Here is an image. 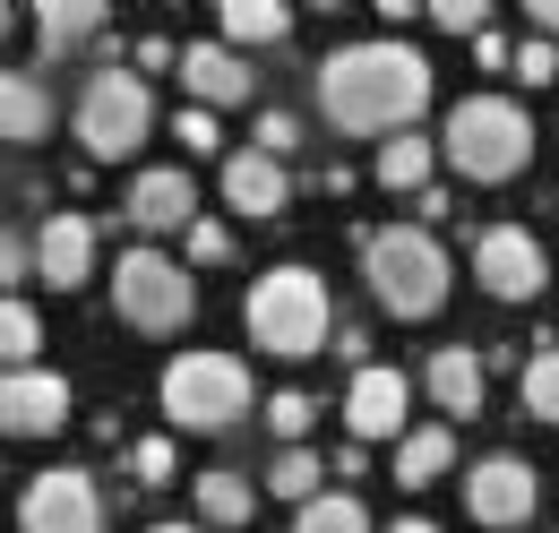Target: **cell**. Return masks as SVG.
Masks as SVG:
<instances>
[{
    "mask_svg": "<svg viewBox=\"0 0 559 533\" xmlns=\"http://www.w3.org/2000/svg\"><path fill=\"white\" fill-rule=\"evenodd\" d=\"M430 104V61L396 35H370V44H336L319 61V112L353 138H396Z\"/></svg>",
    "mask_w": 559,
    "mask_h": 533,
    "instance_id": "1",
    "label": "cell"
},
{
    "mask_svg": "<svg viewBox=\"0 0 559 533\" xmlns=\"http://www.w3.org/2000/svg\"><path fill=\"white\" fill-rule=\"evenodd\" d=\"M430 146H439L465 181H516V173L534 164V121H525V104H508V95H465Z\"/></svg>",
    "mask_w": 559,
    "mask_h": 533,
    "instance_id": "2",
    "label": "cell"
},
{
    "mask_svg": "<svg viewBox=\"0 0 559 533\" xmlns=\"http://www.w3.org/2000/svg\"><path fill=\"white\" fill-rule=\"evenodd\" d=\"M361 275H370V301L388 319H430L448 301V250L421 233V224H388L361 241Z\"/></svg>",
    "mask_w": 559,
    "mask_h": 533,
    "instance_id": "3",
    "label": "cell"
},
{
    "mask_svg": "<svg viewBox=\"0 0 559 533\" xmlns=\"http://www.w3.org/2000/svg\"><path fill=\"white\" fill-rule=\"evenodd\" d=\"M241 319H250V335L267 344V353H319L328 344V328H336V301H328V284H319V266L284 259L267 266L259 284H250V301H241Z\"/></svg>",
    "mask_w": 559,
    "mask_h": 533,
    "instance_id": "4",
    "label": "cell"
},
{
    "mask_svg": "<svg viewBox=\"0 0 559 533\" xmlns=\"http://www.w3.org/2000/svg\"><path fill=\"white\" fill-rule=\"evenodd\" d=\"M146 130H155V95H146L139 69H95L86 78V95H78V146L95 155V164H121V155H139Z\"/></svg>",
    "mask_w": 559,
    "mask_h": 533,
    "instance_id": "5",
    "label": "cell"
},
{
    "mask_svg": "<svg viewBox=\"0 0 559 533\" xmlns=\"http://www.w3.org/2000/svg\"><path fill=\"white\" fill-rule=\"evenodd\" d=\"M112 310L139 335H181L199 319V284H190V266L164 259V250H130L112 266Z\"/></svg>",
    "mask_w": 559,
    "mask_h": 533,
    "instance_id": "6",
    "label": "cell"
},
{
    "mask_svg": "<svg viewBox=\"0 0 559 533\" xmlns=\"http://www.w3.org/2000/svg\"><path fill=\"white\" fill-rule=\"evenodd\" d=\"M164 413H173L181 430H233V422L250 413V370H241L233 353H181V362L164 370Z\"/></svg>",
    "mask_w": 559,
    "mask_h": 533,
    "instance_id": "7",
    "label": "cell"
},
{
    "mask_svg": "<svg viewBox=\"0 0 559 533\" xmlns=\"http://www.w3.org/2000/svg\"><path fill=\"white\" fill-rule=\"evenodd\" d=\"M17 533H104V490H95V473H78V465L35 473L26 499H17Z\"/></svg>",
    "mask_w": 559,
    "mask_h": 533,
    "instance_id": "8",
    "label": "cell"
},
{
    "mask_svg": "<svg viewBox=\"0 0 559 533\" xmlns=\"http://www.w3.org/2000/svg\"><path fill=\"white\" fill-rule=\"evenodd\" d=\"M70 422V379L26 362V370H0V430L9 439H52Z\"/></svg>",
    "mask_w": 559,
    "mask_h": 533,
    "instance_id": "9",
    "label": "cell"
},
{
    "mask_svg": "<svg viewBox=\"0 0 559 533\" xmlns=\"http://www.w3.org/2000/svg\"><path fill=\"white\" fill-rule=\"evenodd\" d=\"M474 275H483L490 301H534L543 293V241L525 224H490L474 241Z\"/></svg>",
    "mask_w": 559,
    "mask_h": 533,
    "instance_id": "10",
    "label": "cell"
},
{
    "mask_svg": "<svg viewBox=\"0 0 559 533\" xmlns=\"http://www.w3.org/2000/svg\"><path fill=\"white\" fill-rule=\"evenodd\" d=\"M465 508H474L490 533L499 525H534V508H543L534 465H525V457H483V465L465 473Z\"/></svg>",
    "mask_w": 559,
    "mask_h": 533,
    "instance_id": "11",
    "label": "cell"
},
{
    "mask_svg": "<svg viewBox=\"0 0 559 533\" xmlns=\"http://www.w3.org/2000/svg\"><path fill=\"white\" fill-rule=\"evenodd\" d=\"M405 404H414L405 370H388V362H361V370H353V388H345L353 448H361V439H405Z\"/></svg>",
    "mask_w": 559,
    "mask_h": 533,
    "instance_id": "12",
    "label": "cell"
},
{
    "mask_svg": "<svg viewBox=\"0 0 559 533\" xmlns=\"http://www.w3.org/2000/svg\"><path fill=\"white\" fill-rule=\"evenodd\" d=\"M26 275H44L52 293H78L95 275V224L86 215H44V233L26 241Z\"/></svg>",
    "mask_w": 559,
    "mask_h": 533,
    "instance_id": "13",
    "label": "cell"
},
{
    "mask_svg": "<svg viewBox=\"0 0 559 533\" xmlns=\"http://www.w3.org/2000/svg\"><path fill=\"white\" fill-rule=\"evenodd\" d=\"M190 215H199V190H190L181 164H146L130 181V224L139 233H190Z\"/></svg>",
    "mask_w": 559,
    "mask_h": 533,
    "instance_id": "14",
    "label": "cell"
},
{
    "mask_svg": "<svg viewBox=\"0 0 559 533\" xmlns=\"http://www.w3.org/2000/svg\"><path fill=\"white\" fill-rule=\"evenodd\" d=\"M421 388H430V404H439V413L474 422V413H483V388H490V362L474 353V344H439V353L421 362Z\"/></svg>",
    "mask_w": 559,
    "mask_h": 533,
    "instance_id": "15",
    "label": "cell"
},
{
    "mask_svg": "<svg viewBox=\"0 0 559 533\" xmlns=\"http://www.w3.org/2000/svg\"><path fill=\"white\" fill-rule=\"evenodd\" d=\"M173 69H181V86L199 95V112H215V104H250V61L224 52V44H181Z\"/></svg>",
    "mask_w": 559,
    "mask_h": 533,
    "instance_id": "16",
    "label": "cell"
},
{
    "mask_svg": "<svg viewBox=\"0 0 559 533\" xmlns=\"http://www.w3.org/2000/svg\"><path fill=\"white\" fill-rule=\"evenodd\" d=\"M284 199H293V181H284V164H267L259 146H241V155H224V206H233V215H250V224H267V215H284Z\"/></svg>",
    "mask_w": 559,
    "mask_h": 533,
    "instance_id": "17",
    "label": "cell"
},
{
    "mask_svg": "<svg viewBox=\"0 0 559 533\" xmlns=\"http://www.w3.org/2000/svg\"><path fill=\"white\" fill-rule=\"evenodd\" d=\"M52 130V86L26 78V69H0V138L9 146H44Z\"/></svg>",
    "mask_w": 559,
    "mask_h": 533,
    "instance_id": "18",
    "label": "cell"
},
{
    "mask_svg": "<svg viewBox=\"0 0 559 533\" xmlns=\"http://www.w3.org/2000/svg\"><path fill=\"white\" fill-rule=\"evenodd\" d=\"M284 35H293V9H284V0H224V35H215L224 52L250 61L259 44H284Z\"/></svg>",
    "mask_w": 559,
    "mask_h": 533,
    "instance_id": "19",
    "label": "cell"
},
{
    "mask_svg": "<svg viewBox=\"0 0 559 533\" xmlns=\"http://www.w3.org/2000/svg\"><path fill=\"white\" fill-rule=\"evenodd\" d=\"M448 465H456V430H448V422H421V430H405V439H396V482H405V490L439 482Z\"/></svg>",
    "mask_w": 559,
    "mask_h": 533,
    "instance_id": "20",
    "label": "cell"
},
{
    "mask_svg": "<svg viewBox=\"0 0 559 533\" xmlns=\"http://www.w3.org/2000/svg\"><path fill=\"white\" fill-rule=\"evenodd\" d=\"M35 35H44V52H70L86 35H104V0H44L35 9Z\"/></svg>",
    "mask_w": 559,
    "mask_h": 533,
    "instance_id": "21",
    "label": "cell"
},
{
    "mask_svg": "<svg viewBox=\"0 0 559 533\" xmlns=\"http://www.w3.org/2000/svg\"><path fill=\"white\" fill-rule=\"evenodd\" d=\"M430 173H439V146H430V138H388V146H379V181H388V190H430Z\"/></svg>",
    "mask_w": 559,
    "mask_h": 533,
    "instance_id": "22",
    "label": "cell"
},
{
    "mask_svg": "<svg viewBox=\"0 0 559 533\" xmlns=\"http://www.w3.org/2000/svg\"><path fill=\"white\" fill-rule=\"evenodd\" d=\"M250 508H259L250 473H199V517L207 525H250Z\"/></svg>",
    "mask_w": 559,
    "mask_h": 533,
    "instance_id": "23",
    "label": "cell"
},
{
    "mask_svg": "<svg viewBox=\"0 0 559 533\" xmlns=\"http://www.w3.org/2000/svg\"><path fill=\"white\" fill-rule=\"evenodd\" d=\"M293 533H370V508H361L353 490H328V499H301Z\"/></svg>",
    "mask_w": 559,
    "mask_h": 533,
    "instance_id": "24",
    "label": "cell"
},
{
    "mask_svg": "<svg viewBox=\"0 0 559 533\" xmlns=\"http://www.w3.org/2000/svg\"><path fill=\"white\" fill-rule=\"evenodd\" d=\"M267 490L293 499V508H301V499H319V448H284L276 465H267Z\"/></svg>",
    "mask_w": 559,
    "mask_h": 533,
    "instance_id": "25",
    "label": "cell"
},
{
    "mask_svg": "<svg viewBox=\"0 0 559 533\" xmlns=\"http://www.w3.org/2000/svg\"><path fill=\"white\" fill-rule=\"evenodd\" d=\"M35 344H44L35 310H26V301H0V370H26V362H35Z\"/></svg>",
    "mask_w": 559,
    "mask_h": 533,
    "instance_id": "26",
    "label": "cell"
},
{
    "mask_svg": "<svg viewBox=\"0 0 559 533\" xmlns=\"http://www.w3.org/2000/svg\"><path fill=\"white\" fill-rule=\"evenodd\" d=\"M267 422H276L284 448H301V439H310V422H319V404L301 396V388H276V396H267Z\"/></svg>",
    "mask_w": 559,
    "mask_h": 533,
    "instance_id": "27",
    "label": "cell"
},
{
    "mask_svg": "<svg viewBox=\"0 0 559 533\" xmlns=\"http://www.w3.org/2000/svg\"><path fill=\"white\" fill-rule=\"evenodd\" d=\"M525 413H543V422H559V344H551V353H534V362H525Z\"/></svg>",
    "mask_w": 559,
    "mask_h": 533,
    "instance_id": "28",
    "label": "cell"
},
{
    "mask_svg": "<svg viewBox=\"0 0 559 533\" xmlns=\"http://www.w3.org/2000/svg\"><path fill=\"white\" fill-rule=\"evenodd\" d=\"M181 241H190V266H224L233 259V224H215V215H190Z\"/></svg>",
    "mask_w": 559,
    "mask_h": 533,
    "instance_id": "29",
    "label": "cell"
},
{
    "mask_svg": "<svg viewBox=\"0 0 559 533\" xmlns=\"http://www.w3.org/2000/svg\"><path fill=\"white\" fill-rule=\"evenodd\" d=\"M130 473H139L146 490H164V482L181 473V448H173V439H139V448H130Z\"/></svg>",
    "mask_w": 559,
    "mask_h": 533,
    "instance_id": "30",
    "label": "cell"
},
{
    "mask_svg": "<svg viewBox=\"0 0 559 533\" xmlns=\"http://www.w3.org/2000/svg\"><path fill=\"white\" fill-rule=\"evenodd\" d=\"M421 17H430L439 35H483V26H490V9H483V0H430Z\"/></svg>",
    "mask_w": 559,
    "mask_h": 533,
    "instance_id": "31",
    "label": "cell"
},
{
    "mask_svg": "<svg viewBox=\"0 0 559 533\" xmlns=\"http://www.w3.org/2000/svg\"><path fill=\"white\" fill-rule=\"evenodd\" d=\"M508 78H525V86H551V78H559V52H551V44H534V35H525V44L508 52Z\"/></svg>",
    "mask_w": 559,
    "mask_h": 533,
    "instance_id": "32",
    "label": "cell"
},
{
    "mask_svg": "<svg viewBox=\"0 0 559 533\" xmlns=\"http://www.w3.org/2000/svg\"><path fill=\"white\" fill-rule=\"evenodd\" d=\"M293 146H301V121H293V112H267V121H259V155H267V164H284Z\"/></svg>",
    "mask_w": 559,
    "mask_h": 533,
    "instance_id": "33",
    "label": "cell"
},
{
    "mask_svg": "<svg viewBox=\"0 0 559 533\" xmlns=\"http://www.w3.org/2000/svg\"><path fill=\"white\" fill-rule=\"evenodd\" d=\"M17 284H26V241L0 233V301H17Z\"/></svg>",
    "mask_w": 559,
    "mask_h": 533,
    "instance_id": "34",
    "label": "cell"
},
{
    "mask_svg": "<svg viewBox=\"0 0 559 533\" xmlns=\"http://www.w3.org/2000/svg\"><path fill=\"white\" fill-rule=\"evenodd\" d=\"M181 146H190V155H215V146H224V138H215V112L190 104V112H181Z\"/></svg>",
    "mask_w": 559,
    "mask_h": 533,
    "instance_id": "35",
    "label": "cell"
},
{
    "mask_svg": "<svg viewBox=\"0 0 559 533\" xmlns=\"http://www.w3.org/2000/svg\"><path fill=\"white\" fill-rule=\"evenodd\" d=\"M525 26H534V44H559V0H525Z\"/></svg>",
    "mask_w": 559,
    "mask_h": 533,
    "instance_id": "36",
    "label": "cell"
},
{
    "mask_svg": "<svg viewBox=\"0 0 559 533\" xmlns=\"http://www.w3.org/2000/svg\"><path fill=\"white\" fill-rule=\"evenodd\" d=\"M508 52H516L508 35H490V26H483V35H474V61H483V69H508Z\"/></svg>",
    "mask_w": 559,
    "mask_h": 533,
    "instance_id": "37",
    "label": "cell"
},
{
    "mask_svg": "<svg viewBox=\"0 0 559 533\" xmlns=\"http://www.w3.org/2000/svg\"><path fill=\"white\" fill-rule=\"evenodd\" d=\"M388 533H439V525H430V517H405V525H388Z\"/></svg>",
    "mask_w": 559,
    "mask_h": 533,
    "instance_id": "38",
    "label": "cell"
},
{
    "mask_svg": "<svg viewBox=\"0 0 559 533\" xmlns=\"http://www.w3.org/2000/svg\"><path fill=\"white\" fill-rule=\"evenodd\" d=\"M155 533H199V525H155Z\"/></svg>",
    "mask_w": 559,
    "mask_h": 533,
    "instance_id": "39",
    "label": "cell"
},
{
    "mask_svg": "<svg viewBox=\"0 0 559 533\" xmlns=\"http://www.w3.org/2000/svg\"><path fill=\"white\" fill-rule=\"evenodd\" d=\"M0 35H9V0H0Z\"/></svg>",
    "mask_w": 559,
    "mask_h": 533,
    "instance_id": "40",
    "label": "cell"
}]
</instances>
